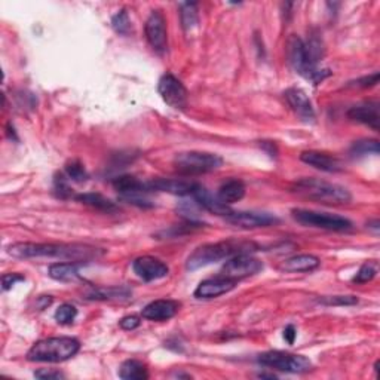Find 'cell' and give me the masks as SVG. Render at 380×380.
<instances>
[{
	"mask_svg": "<svg viewBox=\"0 0 380 380\" xmlns=\"http://www.w3.org/2000/svg\"><path fill=\"white\" fill-rule=\"evenodd\" d=\"M34 377L46 380V379H64V375L61 372H54V370L48 368H41L34 373Z\"/></svg>",
	"mask_w": 380,
	"mask_h": 380,
	"instance_id": "39",
	"label": "cell"
},
{
	"mask_svg": "<svg viewBox=\"0 0 380 380\" xmlns=\"http://www.w3.org/2000/svg\"><path fill=\"white\" fill-rule=\"evenodd\" d=\"M66 175L67 179L76 181V183H83L88 180V172L79 161H71L66 165Z\"/></svg>",
	"mask_w": 380,
	"mask_h": 380,
	"instance_id": "32",
	"label": "cell"
},
{
	"mask_svg": "<svg viewBox=\"0 0 380 380\" xmlns=\"http://www.w3.org/2000/svg\"><path fill=\"white\" fill-rule=\"evenodd\" d=\"M293 217L303 226H311L324 230L333 232H345L352 229V221L346 217L337 214H330V212H320L313 210H293Z\"/></svg>",
	"mask_w": 380,
	"mask_h": 380,
	"instance_id": "8",
	"label": "cell"
},
{
	"mask_svg": "<svg viewBox=\"0 0 380 380\" xmlns=\"http://www.w3.org/2000/svg\"><path fill=\"white\" fill-rule=\"evenodd\" d=\"M379 83V71H375L373 75H368L364 78H359L355 82H350L349 87H357V88H372Z\"/></svg>",
	"mask_w": 380,
	"mask_h": 380,
	"instance_id": "36",
	"label": "cell"
},
{
	"mask_svg": "<svg viewBox=\"0 0 380 380\" xmlns=\"http://www.w3.org/2000/svg\"><path fill=\"white\" fill-rule=\"evenodd\" d=\"M181 308L180 302L170 300V299H161V300H155L149 303L146 308L142 311V317L144 320L149 321H156V322H164L174 318L175 315L179 313Z\"/></svg>",
	"mask_w": 380,
	"mask_h": 380,
	"instance_id": "15",
	"label": "cell"
},
{
	"mask_svg": "<svg viewBox=\"0 0 380 380\" xmlns=\"http://www.w3.org/2000/svg\"><path fill=\"white\" fill-rule=\"evenodd\" d=\"M140 324H142L140 317H135V315H128V317H125V318H122L119 321L120 328L126 330V331L138 328V327H140Z\"/></svg>",
	"mask_w": 380,
	"mask_h": 380,
	"instance_id": "37",
	"label": "cell"
},
{
	"mask_svg": "<svg viewBox=\"0 0 380 380\" xmlns=\"http://www.w3.org/2000/svg\"><path fill=\"white\" fill-rule=\"evenodd\" d=\"M25 278L23 275H18V273H5L2 276V285H3V290L8 291V290H11L12 287L16 284V282H20V281H24Z\"/></svg>",
	"mask_w": 380,
	"mask_h": 380,
	"instance_id": "38",
	"label": "cell"
},
{
	"mask_svg": "<svg viewBox=\"0 0 380 380\" xmlns=\"http://www.w3.org/2000/svg\"><path fill=\"white\" fill-rule=\"evenodd\" d=\"M80 343L75 337H49L36 342L27 352V359L33 363H63L75 357Z\"/></svg>",
	"mask_w": 380,
	"mask_h": 380,
	"instance_id": "5",
	"label": "cell"
},
{
	"mask_svg": "<svg viewBox=\"0 0 380 380\" xmlns=\"http://www.w3.org/2000/svg\"><path fill=\"white\" fill-rule=\"evenodd\" d=\"M295 337H298V330L294 328V326H287L284 330V339L287 340L289 345H293Z\"/></svg>",
	"mask_w": 380,
	"mask_h": 380,
	"instance_id": "40",
	"label": "cell"
},
{
	"mask_svg": "<svg viewBox=\"0 0 380 380\" xmlns=\"http://www.w3.org/2000/svg\"><path fill=\"white\" fill-rule=\"evenodd\" d=\"M113 188L118 190L119 197H126V194L133 193H150L147 183H143L133 175H119L113 181Z\"/></svg>",
	"mask_w": 380,
	"mask_h": 380,
	"instance_id": "23",
	"label": "cell"
},
{
	"mask_svg": "<svg viewBox=\"0 0 380 380\" xmlns=\"http://www.w3.org/2000/svg\"><path fill=\"white\" fill-rule=\"evenodd\" d=\"M300 161L313 166V168L326 171V172L343 171V164L337 159L336 156H331L328 153H322V152H317V150L303 152L300 155Z\"/></svg>",
	"mask_w": 380,
	"mask_h": 380,
	"instance_id": "19",
	"label": "cell"
},
{
	"mask_svg": "<svg viewBox=\"0 0 380 380\" xmlns=\"http://www.w3.org/2000/svg\"><path fill=\"white\" fill-rule=\"evenodd\" d=\"M223 159L216 153L183 152L174 157L175 170L184 175H201L219 170Z\"/></svg>",
	"mask_w": 380,
	"mask_h": 380,
	"instance_id": "6",
	"label": "cell"
},
{
	"mask_svg": "<svg viewBox=\"0 0 380 380\" xmlns=\"http://www.w3.org/2000/svg\"><path fill=\"white\" fill-rule=\"evenodd\" d=\"M236 281L229 280L226 276L217 275L214 278H208V280L202 281L198 289L194 290V298L202 299V300H210L220 298L229 291H232L236 287Z\"/></svg>",
	"mask_w": 380,
	"mask_h": 380,
	"instance_id": "14",
	"label": "cell"
},
{
	"mask_svg": "<svg viewBox=\"0 0 380 380\" xmlns=\"http://www.w3.org/2000/svg\"><path fill=\"white\" fill-rule=\"evenodd\" d=\"M262 269L263 263L258 258L253 257L252 254H238L229 258L225 266L221 267L219 275L238 282L241 280H245V278L257 275Z\"/></svg>",
	"mask_w": 380,
	"mask_h": 380,
	"instance_id": "9",
	"label": "cell"
},
{
	"mask_svg": "<svg viewBox=\"0 0 380 380\" xmlns=\"http://www.w3.org/2000/svg\"><path fill=\"white\" fill-rule=\"evenodd\" d=\"M349 153L354 157H363L367 155H379L377 140H359L352 144Z\"/></svg>",
	"mask_w": 380,
	"mask_h": 380,
	"instance_id": "29",
	"label": "cell"
},
{
	"mask_svg": "<svg viewBox=\"0 0 380 380\" xmlns=\"http://www.w3.org/2000/svg\"><path fill=\"white\" fill-rule=\"evenodd\" d=\"M54 189H55V192H57L58 197L63 198V199L71 197V189L69 186L67 179L64 177V175H60V177L55 179V188Z\"/></svg>",
	"mask_w": 380,
	"mask_h": 380,
	"instance_id": "35",
	"label": "cell"
},
{
	"mask_svg": "<svg viewBox=\"0 0 380 380\" xmlns=\"http://www.w3.org/2000/svg\"><path fill=\"white\" fill-rule=\"evenodd\" d=\"M8 253L16 258H58L64 262L89 263L101 257L100 248L82 244H34L16 243L8 247Z\"/></svg>",
	"mask_w": 380,
	"mask_h": 380,
	"instance_id": "1",
	"label": "cell"
},
{
	"mask_svg": "<svg viewBox=\"0 0 380 380\" xmlns=\"http://www.w3.org/2000/svg\"><path fill=\"white\" fill-rule=\"evenodd\" d=\"M260 146L269 153V156H272V157L276 156L278 149H276V144L275 143H272V142H262Z\"/></svg>",
	"mask_w": 380,
	"mask_h": 380,
	"instance_id": "41",
	"label": "cell"
},
{
	"mask_svg": "<svg viewBox=\"0 0 380 380\" xmlns=\"http://www.w3.org/2000/svg\"><path fill=\"white\" fill-rule=\"evenodd\" d=\"M226 221L239 229H257L276 225L278 220L271 212L257 211H230L225 216Z\"/></svg>",
	"mask_w": 380,
	"mask_h": 380,
	"instance_id": "12",
	"label": "cell"
},
{
	"mask_svg": "<svg viewBox=\"0 0 380 380\" xmlns=\"http://www.w3.org/2000/svg\"><path fill=\"white\" fill-rule=\"evenodd\" d=\"M199 183L179 179H155L147 183L150 192H165L175 197H192Z\"/></svg>",
	"mask_w": 380,
	"mask_h": 380,
	"instance_id": "16",
	"label": "cell"
},
{
	"mask_svg": "<svg viewBox=\"0 0 380 380\" xmlns=\"http://www.w3.org/2000/svg\"><path fill=\"white\" fill-rule=\"evenodd\" d=\"M285 100L290 107L294 110V113L298 115L304 122H313L315 119V110L312 106V101L306 96V92L300 88H290L285 91Z\"/></svg>",
	"mask_w": 380,
	"mask_h": 380,
	"instance_id": "17",
	"label": "cell"
},
{
	"mask_svg": "<svg viewBox=\"0 0 380 380\" xmlns=\"http://www.w3.org/2000/svg\"><path fill=\"white\" fill-rule=\"evenodd\" d=\"M180 16H181V24L186 30L193 29L194 25L198 24V5L197 3H180Z\"/></svg>",
	"mask_w": 380,
	"mask_h": 380,
	"instance_id": "28",
	"label": "cell"
},
{
	"mask_svg": "<svg viewBox=\"0 0 380 380\" xmlns=\"http://www.w3.org/2000/svg\"><path fill=\"white\" fill-rule=\"evenodd\" d=\"M76 199L82 203H85V205L91 207V208L103 211V212L118 211L116 203L110 201L109 198L103 197V194H100V193H82V194H78Z\"/></svg>",
	"mask_w": 380,
	"mask_h": 380,
	"instance_id": "26",
	"label": "cell"
},
{
	"mask_svg": "<svg viewBox=\"0 0 380 380\" xmlns=\"http://www.w3.org/2000/svg\"><path fill=\"white\" fill-rule=\"evenodd\" d=\"M112 27L113 30L119 34H129L133 30L131 27V20H129V15L128 12L125 11V9H122V11H119L113 18H112Z\"/></svg>",
	"mask_w": 380,
	"mask_h": 380,
	"instance_id": "30",
	"label": "cell"
},
{
	"mask_svg": "<svg viewBox=\"0 0 380 380\" xmlns=\"http://www.w3.org/2000/svg\"><path fill=\"white\" fill-rule=\"evenodd\" d=\"M321 260L317 256L312 254H299L287 258L281 265V271L289 273H300V272H312L318 269Z\"/></svg>",
	"mask_w": 380,
	"mask_h": 380,
	"instance_id": "21",
	"label": "cell"
},
{
	"mask_svg": "<svg viewBox=\"0 0 380 380\" xmlns=\"http://www.w3.org/2000/svg\"><path fill=\"white\" fill-rule=\"evenodd\" d=\"M78 317V309L70 303H64L55 311V320H57L63 326H69Z\"/></svg>",
	"mask_w": 380,
	"mask_h": 380,
	"instance_id": "31",
	"label": "cell"
},
{
	"mask_svg": "<svg viewBox=\"0 0 380 380\" xmlns=\"http://www.w3.org/2000/svg\"><path fill=\"white\" fill-rule=\"evenodd\" d=\"M377 275V265L376 263H366L359 267V271L354 276V282L357 284H366L375 280V276Z\"/></svg>",
	"mask_w": 380,
	"mask_h": 380,
	"instance_id": "33",
	"label": "cell"
},
{
	"mask_svg": "<svg viewBox=\"0 0 380 380\" xmlns=\"http://www.w3.org/2000/svg\"><path fill=\"white\" fill-rule=\"evenodd\" d=\"M326 306H354L358 303L355 295H327L318 300Z\"/></svg>",
	"mask_w": 380,
	"mask_h": 380,
	"instance_id": "34",
	"label": "cell"
},
{
	"mask_svg": "<svg viewBox=\"0 0 380 380\" xmlns=\"http://www.w3.org/2000/svg\"><path fill=\"white\" fill-rule=\"evenodd\" d=\"M257 249L258 247L254 243H252V241L227 239L214 244H205L198 247L189 256L186 267L189 271H198V269L210 266L212 263L229 260L230 257L238 254H252L257 252Z\"/></svg>",
	"mask_w": 380,
	"mask_h": 380,
	"instance_id": "2",
	"label": "cell"
},
{
	"mask_svg": "<svg viewBox=\"0 0 380 380\" xmlns=\"http://www.w3.org/2000/svg\"><path fill=\"white\" fill-rule=\"evenodd\" d=\"M257 361L258 364L284 373H306L312 368L309 358L282 350L263 352L262 355H258Z\"/></svg>",
	"mask_w": 380,
	"mask_h": 380,
	"instance_id": "7",
	"label": "cell"
},
{
	"mask_svg": "<svg viewBox=\"0 0 380 380\" xmlns=\"http://www.w3.org/2000/svg\"><path fill=\"white\" fill-rule=\"evenodd\" d=\"M192 198L194 199V203H197L198 207L212 212V214L226 216L230 212L229 205L221 202L217 197H214V194H211L205 188L201 186V184H198V188L194 189Z\"/></svg>",
	"mask_w": 380,
	"mask_h": 380,
	"instance_id": "20",
	"label": "cell"
},
{
	"mask_svg": "<svg viewBox=\"0 0 380 380\" xmlns=\"http://www.w3.org/2000/svg\"><path fill=\"white\" fill-rule=\"evenodd\" d=\"M245 190L247 189L244 181H241L238 179H232L221 184L217 193V198L223 203H226V205H230V203H235L243 199L245 197Z\"/></svg>",
	"mask_w": 380,
	"mask_h": 380,
	"instance_id": "22",
	"label": "cell"
},
{
	"mask_svg": "<svg viewBox=\"0 0 380 380\" xmlns=\"http://www.w3.org/2000/svg\"><path fill=\"white\" fill-rule=\"evenodd\" d=\"M133 269L134 273L146 282L162 280V278H165L170 272L168 266L162 260H159V258L152 256H143L135 258L133 263Z\"/></svg>",
	"mask_w": 380,
	"mask_h": 380,
	"instance_id": "13",
	"label": "cell"
},
{
	"mask_svg": "<svg viewBox=\"0 0 380 380\" xmlns=\"http://www.w3.org/2000/svg\"><path fill=\"white\" fill-rule=\"evenodd\" d=\"M348 118L354 122L370 126L373 131H379V103L377 101H366V103L350 107Z\"/></svg>",
	"mask_w": 380,
	"mask_h": 380,
	"instance_id": "18",
	"label": "cell"
},
{
	"mask_svg": "<svg viewBox=\"0 0 380 380\" xmlns=\"http://www.w3.org/2000/svg\"><path fill=\"white\" fill-rule=\"evenodd\" d=\"M119 377L125 380H146L149 379L147 367L137 359H128L119 368Z\"/></svg>",
	"mask_w": 380,
	"mask_h": 380,
	"instance_id": "27",
	"label": "cell"
},
{
	"mask_svg": "<svg viewBox=\"0 0 380 380\" xmlns=\"http://www.w3.org/2000/svg\"><path fill=\"white\" fill-rule=\"evenodd\" d=\"M131 298V290L128 287H98L87 293L88 300H126Z\"/></svg>",
	"mask_w": 380,
	"mask_h": 380,
	"instance_id": "24",
	"label": "cell"
},
{
	"mask_svg": "<svg viewBox=\"0 0 380 380\" xmlns=\"http://www.w3.org/2000/svg\"><path fill=\"white\" fill-rule=\"evenodd\" d=\"M146 39L153 48L155 52L164 55L168 49V36H166V21L164 14L156 9L152 11L150 16L146 21Z\"/></svg>",
	"mask_w": 380,
	"mask_h": 380,
	"instance_id": "11",
	"label": "cell"
},
{
	"mask_svg": "<svg viewBox=\"0 0 380 380\" xmlns=\"http://www.w3.org/2000/svg\"><path fill=\"white\" fill-rule=\"evenodd\" d=\"M291 192L322 205H346L352 201V194L346 188L320 179H302L295 181L291 186Z\"/></svg>",
	"mask_w": 380,
	"mask_h": 380,
	"instance_id": "3",
	"label": "cell"
},
{
	"mask_svg": "<svg viewBox=\"0 0 380 380\" xmlns=\"http://www.w3.org/2000/svg\"><path fill=\"white\" fill-rule=\"evenodd\" d=\"M157 92L166 104L175 110H184L189 103V94L186 87L170 73H166L157 83Z\"/></svg>",
	"mask_w": 380,
	"mask_h": 380,
	"instance_id": "10",
	"label": "cell"
},
{
	"mask_svg": "<svg viewBox=\"0 0 380 380\" xmlns=\"http://www.w3.org/2000/svg\"><path fill=\"white\" fill-rule=\"evenodd\" d=\"M287 55L293 69L304 79L311 80L313 85H318L324 79L331 76V71L327 69H318V58L311 52L306 42H303L299 36L293 34L287 42Z\"/></svg>",
	"mask_w": 380,
	"mask_h": 380,
	"instance_id": "4",
	"label": "cell"
},
{
	"mask_svg": "<svg viewBox=\"0 0 380 380\" xmlns=\"http://www.w3.org/2000/svg\"><path fill=\"white\" fill-rule=\"evenodd\" d=\"M85 263L79 262H64V263H54L49 266L48 275L55 281L69 282L75 281L79 278V269Z\"/></svg>",
	"mask_w": 380,
	"mask_h": 380,
	"instance_id": "25",
	"label": "cell"
}]
</instances>
